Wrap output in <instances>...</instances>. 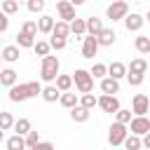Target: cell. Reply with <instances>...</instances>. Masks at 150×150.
Masks as SVG:
<instances>
[{
  "label": "cell",
  "instance_id": "obj_1",
  "mask_svg": "<svg viewBox=\"0 0 150 150\" xmlns=\"http://www.w3.org/2000/svg\"><path fill=\"white\" fill-rule=\"evenodd\" d=\"M38 94H42L40 82H23V84L9 87V101H14V103L28 101V98H33V96H38Z\"/></svg>",
  "mask_w": 150,
  "mask_h": 150
},
{
  "label": "cell",
  "instance_id": "obj_2",
  "mask_svg": "<svg viewBox=\"0 0 150 150\" xmlns=\"http://www.w3.org/2000/svg\"><path fill=\"white\" fill-rule=\"evenodd\" d=\"M59 59L56 56H42V68H40V77L45 80V82H54L56 77H59Z\"/></svg>",
  "mask_w": 150,
  "mask_h": 150
},
{
  "label": "cell",
  "instance_id": "obj_3",
  "mask_svg": "<svg viewBox=\"0 0 150 150\" xmlns=\"http://www.w3.org/2000/svg\"><path fill=\"white\" fill-rule=\"evenodd\" d=\"M73 80H75V87H77L80 94H87V91L94 89V75H91V70L77 68V70L73 73Z\"/></svg>",
  "mask_w": 150,
  "mask_h": 150
},
{
  "label": "cell",
  "instance_id": "obj_4",
  "mask_svg": "<svg viewBox=\"0 0 150 150\" xmlns=\"http://www.w3.org/2000/svg\"><path fill=\"white\" fill-rule=\"evenodd\" d=\"M124 138H127V124L120 120L112 122L108 129V143L110 145H124Z\"/></svg>",
  "mask_w": 150,
  "mask_h": 150
},
{
  "label": "cell",
  "instance_id": "obj_5",
  "mask_svg": "<svg viewBox=\"0 0 150 150\" xmlns=\"http://www.w3.org/2000/svg\"><path fill=\"white\" fill-rule=\"evenodd\" d=\"M127 14H129L127 0H112V2L108 5V9H105V16H108L110 21H120V19H124Z\"/></svg>",
  "mask_w": 150,
  "mask_h": 150
},
{
  "label": "cell",
  "instance_id": "obj_6",
  "mask_svg": "<svg viewBox=\"0 0 150 150\" xmlns=\"http://www.w3.org/2000/svg\"><path fill=\"white\" fill-rule=\"evenodd\" d=\"M98 108H101L103 112L115 115V112L120 110V101H117V96H115V94H103V96L98 98Z\"/></svg>",
  "mask_w": 150,
  "mask_h": 150
},
{
  "label": "cell",
  "instance_id": "obj_7",
  "mask_svg": "<svg viewBox=\"0 0 150 150\" xmlns=\"http://www.w3.org/2000/svg\"><path fill=\"white\" fill-rule=\"evenodd\" d=\"M56 12H59V19H63V21L77 19V16H75V5H73L70 0H59V2H56Z\"/></svg>",
  "mask_w": 150,
  "mask_h": 150
},
{
  "label": "cell",
  "instance_id": "obj_8",
  "mask_svg": "<svg viewBox=\"0 0 150 150\" xmlns=\"http://www.w3.org/2000/svg\"><path fill=\"white\" fill-rule=\"evenodd\" d=\"M98 47H101L98 38H96V35H87L84 42H82V56H84V59H94L96 52H98Z\"/></svg>",
  "mask_w": 150,
  "mask_h": 150
},
{
  "label": "cell",
  "instance_id": "obj_9",
  "mask_svg": "<svg viewBox=\"0 0 150 150\" xmlns=\"http://www.w3.org/2000/svg\"><path fill=\"white\" fill-rule=\"evenodd\" d=\"M131 110H134L136 115H145V112H150V98H148L145 94H136L134 101H131Z\"/></svg>",
  "mask_w": 150,
  "mask_h": 150
},
{
  "label": "cell",
  "instance_id": "obj_10",
  "mask_svg": "<svg viewBox=\"0 0 150 150\" xmlns=\"http://www.w3.org/2000/svg\"><path fill=\"white\" fill-rule=\"evenodd\" d=\"M129 124H131V134L143 136V134H148V131H150V120H148L145 115H136Z\"/></svg>",
  "mask_w": 150,
  "mask_h": 150
},
{
  "label": "cell",
  "instance_id": "obj_11",
  "mask_svg": "<svg viewBox=\"0 0 150 150\" xmlns=\"http://www.w3.org/2000/svg\"><path fill=\"white\" fill-rule=\"evenodd\" d=\"M143 23H145V19H143L141 14H136V12H131V14L124 16V26H127V30H141Z\"/></svg>",
  "mask_w": 150,
  "mask_h": 150
},
{
  "label": "cell",
  "instance_id": "obj_12",
  "mask_svg": "<svg viewBox=\"0 0 150 150\" xmlns=\"http://www.w3.org/2000/svg\"><path fill=\"white\" fill-rule=\"evenodd\" d=\"M101 91H103V94H120V80L112 77V75L103 77V80H101Z\"/></svg>",
  "mask_w": 150,
  "mask_h": 150
},
{
  "label": "cell",
  "instance_id": "obj_13",
  "mask_svg": "<svg viewBox=\"0 0 150 150\" xmlns=\"http://www.w3.org/2000/svg\"><path fill=\"white\" fill-rule=\"evenodd\" d=\"M89 112H91L89 108H84V105H80V103H77L75 108H70V120L82 124V122H87V120H89Z\"/></svg>",
  "mask_w": 150,
  "mask_h": 150
},
{
  "label": "cell",
  "instance_id": "obj_14",
  "mask_svg": "<svg viewBox=\"0 0 150 150\" xmlns=\"http://www.w3.org/2000/svg\"><path fill=\"white\" fill-rule=\"evenodd\" d=\"M61 94H63V91H61L56 84H49V87H45V89H42V94H40V96H42L47 103H54L56 98H61Z\"/></svg>",
  "mask_w": 150,
  "mask_h": 150
},
{
  "label": "cell",
  "instance_id": "obj_15",
  "mask_svg": "<svg viewBox=\"0 0 150 150\" xmlns=\"http://www.w3.org/2000/svg\"><path fill=\"white\" fill-rule=\"evenodd\" d=\"M127 70H129V68H127L122 61H112V63L108 66V75H112V77H117V80H120V77H127Z\"/></svg>",
  "mask_w": 150,
  "mask_h": 150
},
{
  "label": "cell",
  "instance_id": "obj_16",
  "mask_svg": "<svg viewBox=\"0 0 150 150\" xmlns=\"http://www.w3.org/2000/svg\"><path fill=\"white\" fill-rule=\"evenodd\" d=\"M23 148H26L23 134H14V136L7 138V150H23Z\"/></svg>",
  "mask_w": 150,
  "mask_h": 150
},
{
  "label": "cell",
  "instance_id": "obj_17",
  "mask_svg": "<svg viewBox=\"0 0 150 150\" xmlns=\"http://www.w3.org/2000/svg\"><path fill=\"white\" fill-rule=\"evenodd\" d=\"M103 28H105V26H103L101 19H96V16H89V19H87V33H89V35H98Z\"/></svg>",
  "mask_w": 150,
  "mask_h": 150
},
{
  "label": "cell",
  "instance_id": "obj_18",
  "mask_svg": "<svg viewBox=\"0 0 150 150\" xmlns=\"http://www.w3.org/2000/svg\"><path fill=\"white\" fill-rule=\"evenodd\" d=\"M73 30H70V21H56L54 23V30H52V35H61V38H68Z\"/></svg>",
  "mask_w": 150,
  "mask_h": 150
},
{
  "label": "cell",
  "instance_id": "obj_19",
  "mask_svg": "<svg viewBox=\"0 0 150 150\" xmlns=\"http://www.w3.org/2000/svg\"><path fill=\"white\" fill-rule=\"evenodd\" d=\"M96 38H98V42H101L103 47H110V45L115 42V38H117V35H115V30H112V28H103Z\"/></svg>",
  "mask_w": 150,
  "mask_h": 150
},
{
  "label": "cell",
  "instance_id": "obj_20",
  "mask_svg": "<svg viewBox=\"0 0 150 150\" xmlns=\"http://www.w3.org/2000/svg\"><path fill=\"white\" fill-rule=\"evenodd\" d=\"M2 59H5L7 63L19 61V45H7V47L2 49Z\"/></svg>",
  "mask_w": 150,
  "mask_h": 150
},
{
  "label": "cell",
  "instance_id": "obj_21",
  "mask_svg": "<svg viewBox=\"0 0 150 150\" xmlns=\"http://www.w3.org/2000/svg\"><path fill=\"white\" fill-rule=\"evenodd\" d=\"M0 82H2V87H14L16 84V73L12 68H5L0 73Z\"/></svg>",
  "mask_w": 150,
  "mask_h": 150
},
{
  "label": "cell",
  "instance_id": "obj_22",
  "mask_svg": "<svg viewBox=\"0 0 150 150\" xmlns=\"http://www.w3.org/2000/svg\"><path fill=\"white\" fill-rule=\"evenodd\" d=\"M134 45H136V52L138 54H150V38L148 35H138L134 40Z\"/></svg>",
  "mask_w": 150,
  "mask_h": 150
},
{
  "label": "cell",
  "instance_id": "obj_23",
  "mask_svg": "<svg viewBox=\"0 0 150 150\" xmlns=\"http://www.w3.org/2000/svg\"><path fill=\"white\" fill-rule=\"evenodd\" d=\"M70 30H73V35H84L87 33V19H73L70 21Z\"/></svg>",
  "mask_w": 150,
  "mask_h": 150
},
{
  "label": "cell",
  "instance_id": "obj_24",
  "mask_svg": "<svg viewBox=\"0 0 150 150\" xmlns=\"http://www.w3.org/2000/svg\"><path fill=\"white\" fill-rule=\"evenodd\" d=\"M54 23H56V21H54V16H47V14H45V16H40V21H38L40 33H52V30H54Z\"/></svg>",
  "mask_w": 150,
  "mask_h": 150
},
{
  "label": "cell",
  "instance_id": "obj_25",
  "mask_svg": "<svg viewBox=\"0 0 150 150\" xmlns=\"http://www.w3.org/2000/svg\"><path fill=\"white\" fill-rule=\"evenodd\" d=\"M16 45L19 47H35V35H28V33H19L16 35Z\"/></svg>",
  "mask_w": 150,
  "mask_h": 150
},
{
  "label": "cell",
  "instance_id": "obj_26",
  "mask_svg": "<svg viewBox=\"0 0 150 150\" xmlns=\"http://www.w3.org/2000/svg\"><path fill=\"white\" fill-rule=\"evenodd\" d=\"M127 68H129V73H148V63H145V59H134Z\"/></svg>",
  "mask_w": 150,
  "mask_h": 150
},
{
  "label": "cell",
  "instance_id": "obj_27",
  "mask_svg": "<svg viewBox=\"0 0 150 150\" xmlns=\"http://www.w3.org/2000/svg\"><path fill=\"white\" fill-rule=\"evenodd\" d=\"M73 75H59L56 77V87L61 89V91H70V87H73Z\"/></svg>",
  "mask_w": 150,
  "mask_h": 150
},
{
  "label": "cell",
  "instance_id": "obj_28",
  "mask_svg": "<svg viewBox=\"0 0 150 150\" xmlns=\"http://www.w3.org/2000/svg\"><path fill=\"white\" fill-rule=\"evenodd\" d=\"M59 101H61V105H63V108H75V105L80 103V101H77V96H75V94H70V91H63Z\"/></svg>",
  "mask_w": 150,
  "mask_h": 150
},
{
  "label": "cell",
  "instance_id": "obj_29",
  "mask_svg": "<svg viewBox=\"0 0 150 150\" xmlns=\"http://www.w3.org/2000/svg\"><path fill=\"white\" fill-rule=\"evenodd\" d=\"M80 105H84V108H89V110H94L96 105H98V98L91 94V91H87V94H82V98H80Z\"/></svg>",
  "mask_w": 150,
  "mask_h": 150
},
{
  "label": "cell",
  "instance_id": "obj_30",
  "mask_svg": "<svg viewBox=\"0 0 150 150\" xmlns=\"http://www.w3.org/2000/svg\"><path fill=\"white\" fill-rule=\"evenodd\" d=\"M141 145H143V141L138 138V134H131V136L124 138V148H127V150H138Z\"/></svg>",
  "mask_w": 150,
  "mask_h": 150
},
{
  "label": "cell",
  "instance_id": "obj_31",
  "mask_svg": "<svg viewBox=\"0 0 150 150\" xmlns=\"http://www.w3.org/2000/svg\"><path fill=\"white\" fill-rule=\"evenodd\" d=\"M14 131H16V134H23V136H26V134L30 131V122H28L26 117H19V120L14 122Z\"/></svg>",
  "mask_w": 150,
  "mask_h": 150
},
{
  "label": "cell",
  "instance_id": "obj_32",
  "mask_svg": "<svg viewBox=\"0 0 150 150\" xmlns=\"http://www.w3.org/2000/svg\"><path fill=\"white\" fill-rule=\"evenodd\" d=\"M12 127H14V117L9 112H0V129L2 131H9Z\"/></svg>",
  "mask_w": 150,
  "mask_h": 150
},
{
  "label": "cell",
  "instance_id": "obj_33",
  "mask_svg": "<svg viewBox=\"0 0 150 150\" xmlns=\"http://www.w3.org/2000/svg\"><path fill=\"white\" fill-rule=\"evenodd\" d=\"M40 143V131H28L26 134V148H30V150H35V145Z\"/></svg>",
  "mask_w": 150,
  "mask_h": 150
},
{
  "label": "cell",
  "instance_id": "obj_34",
  "mask_svg": "<svg viewBox=\"0 0 150 150\" xmlns=\"http://www.w3.org/2000/svg\"><path fill=\"white\" fill-rule=\"evenodd\" d=\"M91 75L98 77V80H103V77L108 75V66H105V63H94V66H91Z\"/></svg>",
  "mask_w": 150,
  "mask_h": 150
},
{
  "label": "cell",
  "instance_id": "obj_35",
  "mask_svg": "<svg viewBox=\"0 0 150 150\" xmlns=\"http://www.w3.org/2000/svg\"><path fill=\"white\" fill-rule=\"evenodd\" d=\"M49 49H52V42H35V47H33V52L38 56H47Z\"/></svg>",
  "mask_w": 150,
  "mask_h": 150
},
{
  "label": "cell",
  "instance_id": "obj_36",
  "mask_svg": "<svg viewBox=\"0 0 150 150\" xmlns=\"http://www.w3.org/2000/svg\"><path fill=\"white\" fill-rule=\"evenodd\" d=\"M143 77H145V73H129V70H127V80H129V84H131V87L143 84Z\"/></svg>",
  "mask_w": 150,
  "mask_h": 150
},
{
  "label": "cell",
  "instance_id": "obj_37",
  "mask_svg": "<svg viewBox=\"0 0 150 150\" xmlns=\"http://www.w3.org/2000/svg\"><path fill=\"white\" fill-rule=\"evenodd\" d=\"M2 12H5V14L19 12V0H2Z\"/></svg>",
  "mask_w": 150,
  "mask_h": 150
},
{
  "label": "cell",
  "instance_id": "obj_38",
  "mask_svg": "<svg viewBox=\"0 0 150 150\" xmlns=\"http://www.w3.org/2000/svg\"><path fill=\"white\" fill-rule=\"evenodd\" d=\"M26 7H28V12L38 14V12L45 9V0H26Z\"/></svg>",
  "mask_w": 150,
  "mask_h": 150
},
{
  "label": "cell",
  "instance_id": "obj_39",
  "mask_svg": "<svg viewBox=\"0 0 150 150\" xmlns=\"http://www.w3.org/2000/svg\"><path fill=\"white\" fill-rule=\"evenodd\" d=\"M21 30L28 33V35H38V33H40V26H38L35 21H26V23L21 26Z\"/></svg>",
  "mask_w": 150,
  "mask_h": 150
},
{
  "label": "cell",
  "instance_id": "obj_40",
  "mask_svg": "<svg viewBox=\"0 0 150 150\" xmlns=\"http://www.w3.org/2000/svg\"><path fill=\"white\" fill-rule=\"evenodd\" d=\"M52 49H63L68 45V38H61V35H52Z\"/></svg>",
  "mask_w": 150,
  "mask_h": 150
},
{
  "label": "cell",
  "instance_id": "obj_41",
  "mask_svg": "<svg viewBox=\"0 0 150 150\" xmlns=\"http://www.w3.org/2000/svg\"><path fill=\"white\" fill-rule=\"evenodd\" d=\"M131 112H134V110H122V108H120V110H117L115 115H117V120H120V122H124V124H129V122L134 120V117H131Z\"/></svg>",
  "mask_w": 150,
  "mask_h": 150
},
{
  "label": "cell",
  "instance_id": "obj_42",
  "mask_svg": "<svg viewBox=\"0 0 150 150\" xmlns=\"http://www.w3.org/2000/svg\"><path fill=\"white\" fill-rule=\"evenodd\" d=\"M52 148H54V145H52L49 141H40V143L35 145V150H52Z\"/></svg>",
  "mask_w": 150,
  "mask_h": 150
},
{
  "label": "cell",
  "instance_id": "obj_43",
  "mask_svg": "<svg viewBox=\"0 0 150 150\" xmlns=\"http://www.w3.org/2000/svg\"><path fill=\"white\" fill-rule=\"evenodd\" d=\"M7 26H9V19H7V14H2V16H0V30L5 33V30H7Z\"/></svg>",
  "mask_w": 150,
  "mask_h": 150
},
{
  "label": "cell",
  "instance_id": "obj_44",
  "mask_svg": "<svg viewBox=\"0 0 150 150\" xmlns=\"http://www.w3.org/2000/svg\"><path fill=\"white\" fill-rule=\"evenodd\" d=\"M143 145H145V148H150V131H148V134H143Z\"/></svg>",
  "mask_w": 150,
  "mask_h": 150
},
{
  "label": "cell",
  "instance_id": "obj_45",
  "mask_svg": "<svg viewBox=\"0 0 150 150\" xmlns=\"http://www.w3.org/2000/svg\"><path fill=\"white\" fill-rule=\"evenodd\" d=\"M70 2H73V5H75V7H80V5H84V2H87V0H70Z\"/></svg>",
  "mask_w": 150,
  "mask_h": 150
},
{
  "label": "cell",
  "instance_id": "obj_46",
  "mask_svg": "<svg viewBox=\"0 0 150 150\" xmlns=\"http://www.w3.org/2000/svg\"><path fill=\"white\" fill-rule=\"evenodd\" d=\"M145 21H148V23H150V9H148V16H145Z\"/></svg>",
  "mask_w": 150,
  "mask_h": 150
},
{
  "label": "cell",
  "instance_id": "obj_47",
  "mask_svg": "<svg viewBox=\"0 0 150 150\" xmlns=\"http://www.w3.org/2000/svg\"><path fill=\"white\" fill-rule=\"evenodd\" d=\"M19 2H23V0H19Z\"/></svg>",
  "mask_w": 150,
  "mask_h": 150
}]
</instances>
